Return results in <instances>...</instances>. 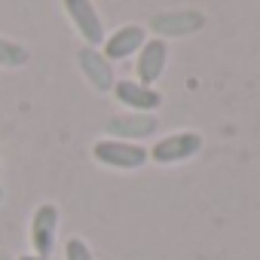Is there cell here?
Returning a JSON list of instances; mask_svg holds the SVG:
<instances>
[{
    "mask_svg": "<svg viewBox=\"0 0 260 260\" xmlns=\"http://www.w3.org/2000/svg\"><path fill=\"white\" fill-rule=\"evenodd\" d=\"M147 43V31H144V25H122V28H116L110 37H104V58L113 64V61H125V58H132V55H138V49Z\"/></svg>",
    "mask_w": 260,
    "mask_h": 260,
    "instance_id": "obj_10",
    "label": "cell"
},
{
    "mask_svg": "<svg viewBox=\"0 0 260 260\" xmlns=\"http://www.w3.org/2000/svg\"><path fill=\"white\" fill-rule=\"evenodd\" d=\"M159 128L156 113H116L104 122V138L128 141V144H141L144 138H153Z\"/></svg>",
    "mask_w": 260,
    "mask_h": 260,
    "instance_id": "obj_2",
    "label": "cell"
},
{
    "mask_svg": "<svg viewBox=\"0 0 260 260\" xmlns=\"http://www.w3.org/2000/svg\"><path fill=\"white\" fill-rule=\"evenodd\" d=\"M77 64H80L86 83H89L95 92H101V95L113 92V86H116V74H113V64L104 58L101 49H95V46H83V49H77Z\"/></svg>",
    "mask_w": 260,
    "mask_h": 260,
    "instance_id": "obj_7",
    "label": "cell"
},
{
    "mask_svg": "<svg viewBox=\"0 0 260 260\" xmlns=\"http://www.w3.org/2000/svg\"><path fill=\"white\" fill-rule=\"evenodd\" d=\"M92 156H95V162H101L107 169H119V172H135V169H141L150 159L147 147L128 144V141H116V138H98L92 144Z\"/></svg>",
    "mask_w": 260,
    "mask_h": 260,
    "instance_id": "obj_1",
    "label": "cell"
},
{
    "mask_svg": "<svg viewBox=\"0 0 260 260\" xmlns=\"http://www.w3.org/2000/svg\"><path fill=\"white\" fill-rule=\"evenodd\" d=\"M58 208L52 202H43L34 208L31 214V248L37 257H49L52 248H55V236H58Z\"/></svg>",
    "mask_w": 260,
    "mask_h": 260,
    "instance_id": "obj_8",
    "label": "cell"
},
{
    "mask_svg": "<svg viewBox=\"0 0 260 260\" xmlns=\"http://www.w3.org/2000/svg\"><path fill=\"white\" fill-rule=\"evenodd\" d=\"M64 260H95V254H92V248L86 245V239L71 236V239L64 242Z\"/></svg>",
    "mask_w": 260,
    "mask_h": 260,
    "instance_id": "obj_12",
    "label": "cell"
},
{
    "mask_svg": "<svg viewBox=\"0 0 260 260\" xmlns=\"http://www.w3.org/2000/svg\"><path fill=\"white\" fill-rule=\"evenodd\" d=\"M113 98L128 107L132 113H156L162 107V95L153 86H144L138 80H116L113 86Z\"/></svg>",
    "mask_w": 260,
    "mask_h": 260,
    "instance_id": "obj_9",
    "label": "cell"
},
{
    "mask_svg": "<svg viewBox=\"0 0 260 260\" xmlns=\"http://www.w3.org/2000/svg\"><path fill=\"white\" fill-rule=\"evenodd\" d=\"M202 135L199 132H172V135H166V138H159L150 150H147V156L156 162V166H178V162H187V159H193L199 150H202Z\"/></svg>",
    "mask_w": 260,
    "mask_h": 260,
    "instance_id": "obj_3",
    "label": "cell"
},
{
    "mask_svg": "<svg viewBox=\"0 0 260 260\" xmlns=\"http://www.w3.org/2000/svg\"><path fill=\"white\" fill-rule=\"evenodd\" d=\"M61 7H64V13L71 19L74 31L83 37V46H95L98 49L107 34H104V22H101L95 4L92 0H61Z\"/></svg>",
    "mask_w": 260,
    "mask_h": 260,
    "instance_id": "obj_5",
    "label": "cell"
},
{
    "mask_svg": "<svg viewBox=\"0 0 260 260\" xmlns=\"http://www.w3.org/2000/svg\"><path fill=\"white\" fill-rule=\"evenodd\" d=\"M0 260H13V257H10V254H0Z\"/></svg>",
    "mask_w": 260,
    "mask_h": 260,
    "instance_id": "obj_14",
    "label": "cell"
},
{
    "mask_svg": "<svg viewBox=\"0 0 260 260\" xmlns=\"http://www.w3.org/2000/svg\"><path fill=\"white\" fill-rule=\"evenodd\" d=\"M169 64V43L159 37H147V43L135 55V80L144 86H156Z\"/></svg>",
    "mask_w": 260,
    "mask_h": 260,
    "instance_id": "obj_6",
    "label": "cell"
},
{
    "mask_svg": "<svg viewBox=\"0 0 260 260\" xmlns=\"http://www.w3.org/2000/svg\"><path fill=\"white\" fill-rule=\"evenodd\" d=\"M28 58H31V52L25 49V43L0 37V68H22V64H28Z\"/></svg>",
    "mask_w": 260,
    "mask_h": 260,
    "instance_id": "obj_11",
    "label": "cell"
},
{
    "mask_svg": "<svg viewBox=\"0 0 260 260\" xmlns=\"http://www.w3.org/2000/svg\"><path fill=\"white\" fill-rule=\"evenodd\" d=\"M147 28L159 37V40H175V37H190V34H199L205 28V16L196 13V10H166V13H156L150 16Z\"/></svg>",
    "mask_w": 260,
    "mask_h": 260,
    "instance_id": "obj_4",
    "label": "cell"
},
{
    "mask_svg": "<svg viewBox=\"0 0 260 260\" xmlns=\"http://www.w3.org/2000/svg\"><path fill=\"white\" fill-rule=\"evenodd\" d=\"M16 260H43V257H37V254H22V257H16Z\"/></svg>",
    "mask_w": 260,
    "mask_h": 260,
    "instance_id": "obj_13",
    "label": "cell"
}]
</instances>
